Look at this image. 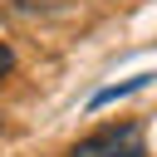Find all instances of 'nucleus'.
Here are the masks:
<instances>
[{
  "mask_svg": "<svg viewBox=\"0 0 157 157\" xmlns=\"http://www.w3.org/2000/svg\"><path fill=\"white\" fill-rule=\"evenodd\" d=\"M10 69H15V54H10V44H0V83L10 78Z\"/></svg>",
  "mask_w": 157,
  "mask_h": 157,
  "instance_id": "7ed1b4c3",
  "label": "nucleus"
},
{
  "mask_svg": "<svg viewBox=\"0 0 157 157\" xmlns=\"http://www.w3.org/2000/svg\"><path fill=\"white\" fill-rule=\"evenodd\" d=\"M152 83V74H132V78H123V83H113V88H98L93 93V108H103V103H113V98H123V93H137V88H147Z\"/></svg>",
  "mask_w": 157,
  "mask_h": 157,
  "instance_id": "f03ea898",
  "label": "nucleus"
},
{
  "mask_svg": "<svg viewBox=\"0 0 157 157\" xmlns=\"http://www.w3.org/2000/svg\"><path fill=\"white\" fill-rule=\"evenodd\" d=\"M69 157H142V123H118L103 128L83 142H74Z\"/></svg>",
  "mask_w": 157,
  "mask_h": 157,
  "instance_id": "f257e3e1",
  "label": "nucleus"
}]
</instances>
